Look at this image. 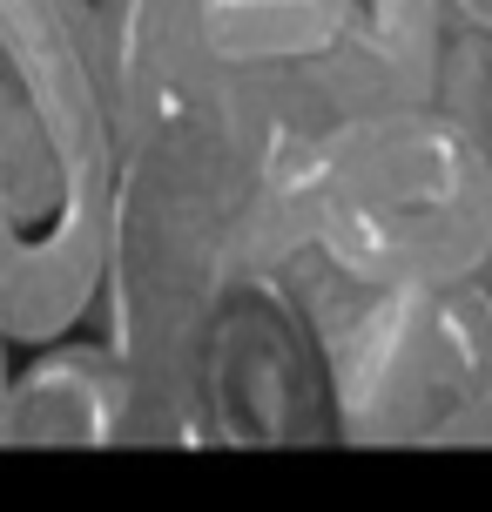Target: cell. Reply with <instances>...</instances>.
<instances>
[{
	"instance_id": "cell-1",
	"label": "cell",
	"mask_w": 492,
	"mask_h": 512,
	"mask_svg": "<svg viewBox=\"0 0 492 512\" xmlns=\"http://www.w3.org/2000/svg\"><path fill=\"white\" fill-rule=\"evenodd\" d=\"M122 169L95 331L135 371L142 445H169V398L209 324L290 277L277 162L290 128L216 68H176L115 108Z\"/></svg>"
},
{
	"instance_id": "cell-2",
	"label": "cell",
	"mask_w": 492,
	"mask_h": 512,
	"mask_svg": "<svg viewBox=\"0 0 492 512\" xmlns=\"http://www.w3.org/2000/svg\"><path fill=\"white\" fill-rule=\"evenodd\" d=\"M290 270L358 290L472 283L492 263V155L452 95L358 108L284 135Z\"/></svg>"
},
{
	"instance_id": "cell-3",
	"label": "cell",
	"mask_w": 492,
	"mask_h": 512,
	"mask_svg": "<svg viewBox=\"0 0 492 512\" xmlns=\"http://www.w3.org/2000/svg\"><path fill=\"white\" fill-rule=\"evenodd\" d=\"M122 135L54 0H0V337L54 344L95 324Z\"/></svg>"
},
{
	"instance_id": "cell-4",
	"label": "cell",
	"mask_w": 492,
	"mask_h": 512,
	"mask_svg": "<svg viewBox=\"0 0 492 512\" xmlns=\"http://www.w3.org/2000/svg\"><path fill=\"white\" fill-rule=\"evenodd\" d=\"M317 317L337 445H492V283L358 290L290 270Z\"/></svg>"
},
{
	"instance_id": "cell-5",
	"label": "cell",
	"mask_w": 492,
	"mask_h": 512,
	"mask_svg": "<svg viewBox=\"0 0 492 512\" xmlns=\"http://www.w3.org/2000/svg\"><path fill=\"white\" fill-rule=\"evenodd\" d=\"M0 445H142V391L95 324L14 351Z\"/></svg>"
},
{
	"instance_id": "cell-6",
	"label": "cell",
	"mask_w": 492,
	"mask_h": 512,
	"mask_svg": "<svg viewBox=\"0 0 492 512\" xmlns=\"http://www.w3.org/2000/svg\"><path fill=\"white\" fill-rule=\"evenodd\" d=\"M54 7L68 14L81 48L95 54L115 108L129 95H142L149 81L196 68V54H189V0H54Z\"/></svg>"
},
{
	"instance_id": "cell-7",
	"label": "cell",
	"mask_w": 492,
	"mask_h": 512,
	"mask_svg": "<svg viewBox=\"0 0 492 512\" xmlns=\"http://www.w3.org/2000/svg\"><path fill=\"white\" fill-rule=\"evenodd\" d=\"M445 95L479 122L486 155H492V41H479V34L459 27V48H452V68H445ZM486 283H492V263H486Z\"/></svg>"
},
{
	"instance_id": "cell-8",
	"label": "cell",
	"mask_w": 492,
	"mask_h": 512,
	"mask_svg": "<svg viewBox=\"0 0 492 512\" xmlns=\"http://www.w3.org/2000/svg\"><path fill=\"white\" fill-rule=\"evenodd\" d=\"M445 7H452V21L466 27V34L492 41V0H445Z\"/></svg>"
},
{
	"instance_id": "cell-9",
	"label": "cell",
	"mask_w": 492,
	"mask_h": 512,
	"mask_svg": "<svg viewBox=\"0 0 492 512\" xmlns=\"http://www.w3.org/2000/svg\"><path fill=\"white\" fill-rule=\"evenodd\" d=\"M7 371H14V344L0 337V398H7Z\"/></svg>"
},
{
	"instance_id": "cell-10",
	"label": "cell",
	"mask_w": 492,
	"mask_h": 512,
	"mask_svg": "<svg viewBox=\"0 0 492 512\" xmlns=\"http://www.w3.org/2000/svg\"><path fill=\"white\" fill-rule=\"evenodd\" d=\"M189 14H196V0H189Z\"/></svg>"
}]
</instances>
